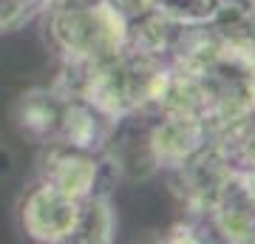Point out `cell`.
I'll list each match as a JSON object with an SVG mask.
<instances>
[{
    "label": "cell",
    "instance_id": "obj_5",
    "mask_svg": "<svg viewBox=\"0 0 255 244\" xmlns=\"http://www.w3.org/2000/svg\"><path fill=\"white\" fill-rule=\"evenodd\" d=\"M65 94L54 85H37L23 91L9 111V119L20 139L43 148L48 142H57L60 122H63Z\"/></svg>",
    "mask_w": 255,
    "mask_h": 244
},
{
    "label": "cell",
    "instance_id": "obj_14",
    "mask_svg": "<svg viewBox=\"0 0 255 244\" xmlns=\"http://www.w3.org/2000/svg\"><path fill=\"white\" fill-rule=\"evenodd\" d=\"M241 23H244V31H247V37H250V43H253V48H255V3L247 11H241Z\"/></svg>",
    "mask_w": 255,
    "mask_h": 244
},
{
    "label": "cell",
    "instance_id": "obj_6",
    "mask_svg": "<svg viewBox=\"0 0 255 244\" xmlns=\"http://www.w3.org/2000/svg\"><path fill=\"white\" fill-rule=\"evenodd\" d=\"M201 222L207 225L213 242L255 244V210L241 193V188H238L236 173L216 193V199L207 205Z\"/></svg>",
    "mask_w": 255,
    "mask_h": 244
},
{
    "label": "cell",
    "instance_id": "obj_13",
    "mask_svg": "<svg viewBox=\"0 0 255 244\" xmlns=\"http://www.w3.org/2000/svg\"><path fill=\"white\" fill-rule=\"evenodd\" d=\"M236 182H238V188H241V193L247 196V202H250L253 210H255V168H250V171H238Z\"/></svg>",
    "mask_w": 255,
    "mask_h": 244
},
{
    "label": "cell",
    "instance_id": "obj_8",
    "mask_svg": "<svg viewBox=\"0 0 255 244\" xmlns=\"http://www.w3.org/2000/svg\"><path fill=\"white\" fill-rule=\"evenodd\" d=\"M210 145L233 173L255 168V111L236 119V122L221 125L213 134Z\"/></svg>",
    "mask_w": 255,
    "mask_h": 244
},
{
    "label": "cell",
    "instance_id": "obj_11",
    "mask_svg": "<svg viewBox=\"0 0 255 244\" xmlns=\"http://www.w3.org/2000/svg\"><path fill=\"white\" fill-rule=\"evenodd\" d=\"M48 0H0V34H11L43 14Z\"/></svg>",
    "mask_w": 255,
    "mask_h": 244
},
{
    "label": "cell",
    "instance_id": "obj_4",
    "mask_svg": "<svg viewBox=\"0 0 255 244\" xmlns=\"http://www.w3.org/2000/svg\"><path fill=\"white\" fill-rule=\"evenodd\" d=\"M213 142V128L190 111H156L150 122V154L156 171H176Z\"/></svg>",
    "mask_w": 255,
    "mask_h": 244
},
{
    "label": "cell",
    "instance_id": "obj_9",
    "mask_svg": "<svg viewBox=\"0 0 255 244\" xmlns=\"http://www.w3.org/2000/svg\"><path fill=\"white\" fill-rule=\"evenodd\" d=\"M117 239V213L108 193H94L82 199V219L77 244H111Z\"/></svg>",
    "mask_w": 255,
    "mask_h": 244
},
{
    "label": "cell",
    "instance_id": "obj_3",
    "mask_svg": "<svg viewBox=\"0 0 255 244\" xmlns=\"http://www.w3.org/2000/svg\"><path fill=\"white\" fill-rule=\"evenodd\" d=\"M105 173H117L105 154L82 151L65 142H48L37 156V176L68 196L85 199L94 193H108Z\"/></svg>",
    "mask_w": 255,
    "mask_h": 244
},
{
    "label": "cell",
    "instance_id": "obj_16",
    "mask_svg": "<svg viewBox=\"0 0 255 244\" xmlns=\"http://www.w3.org/2000/svg\"><path fill=\"white\" fill-rule=\"evenodd\" d=\"M80 3H91V0H48V6H80Z\"/></svg>",
    "mask_w": 255,
    "mask_h": 244
},
{
    "label": "cell",
    "instance_id": "obj_7",
    "mask_svg": "<svg viewBox=\"0 0 255 244\" xmlns=\"http://www.w3.org/2000/svg\"><path fill=\"white\" fill-rule=\"evenodd\" d=\"M119 119L108 117L105 111H100L94 102L77 94H65V108H63V122H60V136L57 142L74 145L82 151H94L102 154L108 145L114 128Z\"/></svg>",
    "mask_w": 255,
    "mask_h": 244
},
{
    "label": "cell",
    "instance_id": "obj_2",
    "mask_svg": "<svg viewBox=\"0 0 255 244\" xmlns=\"http://www.w3.org/2000/svg\"><path fill=\"white\" fill-rule=\"evenodd\" d=\"M82 199L37 179L17 202L20 230L40 244H77Z\"/></svg>",
    "mask_w": 255,
    "mask_h": 244
},
{
    "label": "cell",
    "instance_id": "obj_1",
    "mask_svg": "<svg viewBox=\"0 0 255 244\" xmlns=\"http://www.w3.org/2000/svg\"><path fill=\"white\" fill-rule=\"evenodd\" d=\"M46 37L60 60L94 63L125 51L128 20L108 0L80 6H46Z\"/></svg>",
    "mask_w": 255,
    "mask_h": 244
},
{
    "label": "cell",
    "instance_id": "obj_10",
    "mask_svg": "<svg viewBox=\"0 0 255 244\" xmlns=\"http://www.w3.org/2000/svg\"><path fill=\"white\" fill-rule=\"evenodd\" d=\"M153 9L182 26H204L221 11V0H153Z\"/></svg>",
    "mask_w": 255,
    "mask_h": 244
},
{
    "label": "cell",
    "instance_id": "obj_12",
    "mask_svg": "<svg viewBox=\"0 0 255 244\" xmlns=\"http://www.w3.org/2000/svg\"><path fill=\"white\" fill-rule=\"evenodd\" d=\"M108 3L125 20H136V17H142L145 11L153 9V0H108Z\"/></svg>",
    "mask_w": 255,
    "mask_h": 244
},
{
    "label": "cell",
    "instance_id": "obj_15",
    "mask_svg": "<svg viewBox=\"0 0 255 244\" xmlns=\"http://www.w3.org/2000/svg\"><path fill=\"white\" fill-rule=\"evenodd\" d=\"M253 3L255 0H221V6H230V9H238V11H247Z\"/></svg>",
    "mask_w": 255,
    "mask_h": 244
}]
</instances>
